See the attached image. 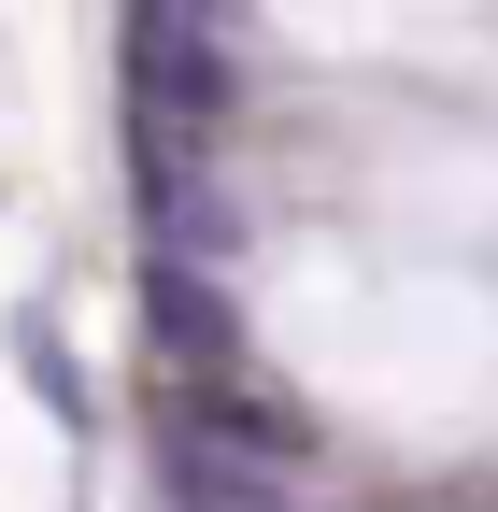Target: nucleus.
Returning a JSON list of instances; mask_svg holds the SVG:
<instances>
[{
    "instance_id": "f257e3e1",
    "label": "nucleus",
    "mask_w": 498,
    "mask_h": 512,
    "mask_svg": "<svg viewBox=\"0 0 498 512\" xmlns=\"http://www.w3.org/2000/svg\"><path fill=\"white\" fill-rule=\"evenodd\" d=\"M157 484H171V512H299L314 470L242 456V441H214V427H171V441H157Z\"/></svg>"
},
{
    "instance_id": "f03ea898",
    "label": "nucleus",
    "mask_w": 498,
    "mask_h": 512,
    "mask_svg": "<svg viewBox=\"0 0 498 512\" xmlns=\"http://www.w3.org/2000/svg\"><path fill=\"white\" fill-rule=\"evenodd\" d=\"M157 342H171V356H200V370L242 356V313H228V285L200 271V256H157Z\"/></svg>"
},
{
    "instance_id": "7ed1b4c3",
    "label": "nucleus",
    "mask_w": 498,
    "mask_h": 512,
    "mask_svg": "<svg viewBox=\"0 0 498 512\" xmlns=\"http://www.w3.org/2000/svg\"><path fill=\"white\" fill-rule=\"evenodd\" d=\"M15 370H29V399L57 413V427H86L100 399H86V370H72V342H57V313H15Z\"/></svg>"
}]
</instances>
